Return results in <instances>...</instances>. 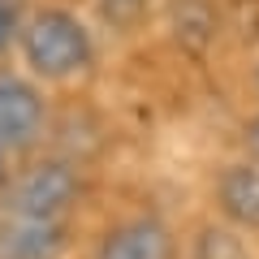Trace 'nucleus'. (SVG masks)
I'll return each mask as SVG.
<instances>
[{
	"instance_id": "nucleus-1",
	"label": "nucleus",
	"mask_w": 259,
	"mask_h": 259,
	"mask_svg": "<svg viewBox=\"0 0 259 259\" xmlns=\"http://www.w3.org/2000/svg\"><path fill=\"white\" fill-rule=\"evenodd\" d=\"M18 44H22V56H26L30 74L48 78V82H65V78L82 74L95 61L91 30L69 9H35L22 22Z\"/></svg>"
},
{
	"instance_id": "nucleus-2",
	"label": "nucleus",
	"mask_w": 259,
	"mask_h": 259,
	"mask_svg": "<svg viewBox=\"0 0 259 259\" xmlns=\"http://www.w3.org/2000/svg\"><path fill=\"white\" fill-rule=\"evenodd\" d=\"M78 173L65 160H44L35 164L18 186H13L9 216H30V221H65V212L78 199Z\"/></svg>"
},
{
	"instance_id": "nucleus-3",
	"label": "nucleus",
	"mask_w": 259,
	"mask_h": 259,
	"mask_svg": "<svg viewBox=\"0 0 259 259\" xmlns=\"http://www.w3.org/2000/svg\"><path fill=\"white\" fill-rule=\"evenodd\" d=\"M44 134V95L18 74H0V143L5 151H26Z\"/></svg>"
},
{
	"instance_id": "nucleus-4",
	"label": "nucleus",
	"mask_w": 259,
	"mask_h": 259,
	"mask_svg": "<svg viewBox=\"0 0 259 259\" xmlns=\"http://www.w3.org/2000/svg\"><path fill=\"white\" fill-rule=\"evenodd\" d=\"M95 259H173V233L156 216H139L104 233Z\"/></svg>"
},
{
	"instance_id": "nucleus-5",
	"label": "nucleus",
	"mask_w": 259,
	"mask_h": 259,
	"mask_svg": "<svg viewBox=\"0 0 259 259\" xmlns=\"http://www.w3.org/2000/svg\"><path fill=\"white\" fill-rule=\"evenodd\" d=\"M65 246V221L9 216L0 225V259H56Z\"/></svg>"
},
{
	"instance_id": "nucleus-6",
	"label": "nucleus",
	"mask_w": 259,
	"mask_h": 259,
	"mask_svg": "<svg viewBox=\"0 0 259 259\" xmlns=\"http://www.w3.org/2000/svg\"><path fill=\"white\" fill-rule=\"evenodd\" d=\"M216 203L242 229H259V164H229L216 177Z\"/></svg>"
},
{
	"instance_id": "nucleus-7",
	"label": "nucleus",
	"mask_w": 259,
	"mask_h": 259,
	"mask_svg": "<svg viewBox=\"0 0 259 259\" xmlns=\"http://www.w3.org/2000/svg\"><path fill=\"white\" fill-rule=\"evenodd\" d=\"M95 9H100V18L108 22L112 30H134L143 18H147V9H151V0H95Z\"/></svg>"
},
{
	"instance_id": "nucleus-8",
	"label": "nucleus",
	"mask_w": 259,
	"mask_h": 259,
	"mask_svg": "<svg viewBox=\"0 0 259 259\" xmlns=\"http://www.w3.org/2000/svg\"><path fill=\"white\" fill-rule=\"evenodd\" d=\"M194 259H246V246L229 229H203L199 246H194Z\"/></svg>"
},
{
	"instance_id": "nucleus-9",
	"label": "nucleus",
	"mask_w": 259,
	"mask_h": 259,
	"mask_svg": "<svg viewBox=\"0 0 259 259\" xmlns=\"http://www.w3.org/2000/svg\"><path fill=\"white\" fill-rule=\"evenodd\" d=\"M22 22H18V0H0V52L18 39Z\"/></svg>"
},
{
	"instance_id": "nucleus-10",
	"label": "nucleus",
	"mask_w": 259,
	"mask_h": 259,
	"mask_svg": "<svg viewBox=\"0 0 259 259\" xmlns=\"http://www.w3.org/2000/svg\"><path fill=\"white\" fill-rule=\"evenodd\" d=\"M242 143H246V151L259 160V117H250V121H246V130H242Z\"/></svg>"
},
{
	"instance_id": "nucleus-11",
	"label": "nucleus",
	"mask_w": 259,
	"mask_h": 259,
	"mask_svg": "<svg viewBox=\"0 0 259 259\" xmlns=\"http://www.w3.org/2000/svg\"><path fill=\"white\" fill-rule=\"evenodd\" d=\"M5 156H9V151H5V143H0V186H5V173H9V168H5Z\"/></svg>"
},
{
	"instance_id": "nucleus-12",
	"label": "nucleus",
	"mask_w": 259,
	"mask_h": 259,
	"mask_svg": "<svg viewBox=\"0 0 259 259\" xmlns=\"http://www.w3.org/2000/svg\"><path fill=\"white\" fill-rule=\"evenodd\" d=\"M255 87H259V69H255Z\"/></svg>"
}]
</instances>
